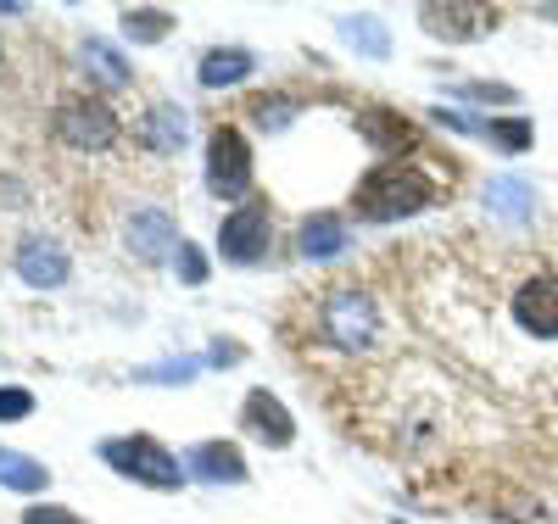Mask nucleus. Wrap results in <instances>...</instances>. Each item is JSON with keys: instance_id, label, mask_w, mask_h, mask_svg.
I'll return each instance as SVG.
<instances>
[{"instance_id": "obj_13", "label": "nucleus", "mask_w": 558, "mask_h": 524, "mask_svg": "<svg viewBox=\"0 0 558 524\" xmlns=\"http://www.w3.org/2000/svg\"><path fill=\"white\" fill-rule=\"evenodd\" d=\"M357 134L375 146L380 157H402L413 146V123L402 112H386V107H363L357 112Z\"/></svg>"}, {"instance_id": "obj_24", "label": "nucleus", "mask_w": 558, "mask_h": 524, "mask_svg": "<svg viewBox=\"0 0 558 524\" xmlns=\"http://www.w3.org/2000/svg\"><path fill=\"white\" fill-rule=\"evenodd\" d=\"M252 118H257V129H286L296 118V101L291 95H263V101H252Z\"/></svg>"}, {"instance_id": "obj_11", "label": "nucleus", "mask_w": 558, "mask_h": 524, "mask_svg": "<svg viewBox=\"0 0 558 524\" xmlns=\"http://www.w3.org/2000/svg\"><path fill=\"white\" fill-rule=\"evenodd\" d=\"M17 273L28 284H39V291H51V284L68 279V252L57 241H45V234H28V241L17 246Z\"/></svg>"}, {"instance_id": "obj_3", "label": "nucleus", "mask_w": 558, "mask_h": 524, "mask_svg": "<svg viewBox=\"0 0 558 524\" xmlns=\"http://www.w3.org/2000/svg\"><path fill=\"white\" fill-rule=\"evenodd\" d=\"M207 190L213 196H246L252 190V151H246L241 129H229V123L207 134Z\"/></svg>"}, {"instance_id": "obj_21", "label": "nucleus", "mask_w": 558, "mask_h": 524, "mask_svg": "<svg viewBox=\"0 0 558 524\" xmlns=\"http://www.w3.org/2000/svg\"><path fill=\"white\" fill-rule=\"evenodd\" d=\"M168 23H173V17H168L162 7H129V12H123V34H129V39H140V45L162 39V34H168Z\"/></svg>"}, {"instance_id": "obj_8", "label": "nucleus", "mask_w": 558, "mask_h": 524, "mask_svg": "<svg viewBox=\"0 0 558 524\" xmlns=\"http://www.w3.org/2000/svg\"><path fill=\"white\" fill-rule=\"evenodd\" d=\"M123 241H129V252H134L140 263H162L168 252L184 246V241H179V223H173L162 207H140V212L129 218V229H123Z\"/></svg>"}, {"instance_id": "obj_17", "label": "nucleus", "mask_w": 558, "mask_h": 524, "mask_svg": "<svg viewBox=\"0 0 558 524\" xmlns=\"http://www.w3.org/2000/svg\"><path fill=\"white\" fill-rule=\"evenodd\" d=\"M0 486L45 491V486H51V468H45L39 458H28V452H7V447H0Z\"/></svg>"}, {"instance_id": "obj_22", "label": "nucleus", "mask_w": 558, "mask_h": 524, "mask_svg": "<svg viewBox=\"0 0 558 524\" xmlns=\"http://www.w3.org/2000/svg\"><path fill=\"white\" fill-rule=\"evenodd\" d=\"M481 134L497 139L502 151H525L531 146V123L525 118H492V123H481Z\"/></svg>"}, {"instance_id": "obj_2", "label": "nucleus", "mask_w": 558, "mask_h": 524, "mask_svg": "<svg viewBox=\"0 0 558 524\" xmlns=\"http://www.w3.org/2000/svg\"><path fill=\"white\" fill-rule=\"evenodd\" d=\"M318 329H324V341H336L341 352H368L380 341V313H375V302H368V291L336 284L318 307Z\"/></svg>"}, {"instance_id": "obj_9", "label": "nucleus", "mask_w": 558, "mask_h": 524, "mask_svg": "<svg viewBox=\"0 0 558 524\" xmlns=\"http://www.w3.org/2000/svg\"><path fill=\"white\" fill-rule=\"evenodd\" d=\"M241 424H246V436H252V441H263V447H274V452L296 441V424H291L286 402H279V397H268V391H252V397H246V407H241Z\"/></svg>"}, {"instance_id": "obj_5", "label": "nucleus", "mask_w": 558, "mask_h": 524, "mask_svg": "<svg viewBox=\"0 0 558 524\" xmlns=\"http://www.w3.org/2000/svg\"><path fill=\"white\" fill-rule=\"evenodd\" d=\"M57 134L68 139L73 151H107L112 139H118V118H112L107 101H62Z\"/></svg>"}, {"instance_id": "obj_20", "label": "nucleus", "mask_w": 558, "mask_h": 524, "mask_svg": "<svg viewBox=\"0 0 558 524\" xmlns=\"http://www.w3.org/2000/svg\"><path fill=\"white\" fill-rule=\"evenodd\" d=\"M341 39L363 57H391V34L380 17H341Z\"/></svg>"}, {"instance_id": "obj_1", "label": "nucleus", "mask_w": 558, "mask_h": 524, "mask_svg": "<svg viewBox=\"0 0 558 524\" xmlns=\"http://www.w3.org/2000/svg\"><path fill=\"white\" fill-rule=\"evenodd\" d=\"M436 202V179L413 162H380L357 184V212L375 218V223H391V218H408L418 207Z\"/></svg>"}, {"instance_id": "obj_19", "label": "nucleus", "mask_w": 558, "mask_h": 524, "mask_svg": "<svg viewBox=\"0 0 558 524\" xmlns=\"http://www.w3.org/2000/svg\"><path fill=\"white\" fill-rule=\"evenodd\" d=\"M78 57H84V73H89V78H101L107 89H123V84L134 78V73H129V62L112 51L107 39H84V51H78Z\"/></svg>"}, {"instance_id": "obj_27", "label": "nucleus", "mask_w": 558, "mask_h": 524, "mask_svg": "<svg viewBox=\"0 0 558 524\" xmlns=\"http://www.w3.org/2000/svg\"><path fill=\"white\" fill-rule=\"evenodd\" d=\"M179 279H191V284L207 279V257H202L196 246H179Z\"/></svg>"}, {"instance_id": "obj_14", "label": "nucleus", "mask_w": 558, "mask_h": 524, "mask_svg": "<svg viewBox=\"0 0 558 524\" xmlns=\"http://www.w3.org/2000/svg\"><path fill=\"white\" fill-rule=\"evenodd\" d=\"M418 17H425V28L436 39H475L486 23H497V12H486V7H425Z\"/></svg>"}, {"instance_id": "obj_10", "label": "nucleus", "mask_w": 558, "mask_h": 524, "mask_svg": "<svg viewBox=\"0 0 558 524\" xmlns=\"http://www.w3.org/2000/svg\"><path fill=\"white\" fill-rule=\"evenodd\" d=\"M184 468L196 474V480H213V486H241L246 480V458L229 447V441H202L184 452Z\"/></svg>"}, {"instance_id": "obj_7", "label": "nucleus", "mask_w": 558, "mask_h": 524, "mask_svg": "<svg viewBox=\"0 0 558 524\" xmlns=\"http://www.w3.org/2000/svg\"><path fill=\"white\" fill-rule=\"evenodd\" d=\"M514 324L536 341H558V273H536L514 291Z\"/></svg>"}, {"instance_id": "obj_23", "label": "nucleus", "mask_w": 558, "mask_h": 524, "mask_svg": "<svg viewBox=\"0 0 558 524\" xmlns=\"http://www.w3.org/2000/svg\"><path fill=\"white\" fill-rule=\"evenodd\" d=\"M202 363L207 357H179V363H157V368H140V379L146 386H184L191 374H202Z\"/></svg>"}, {"instance_id": "obj_25", "label": "nucleus", "mask_w": 558, "mask_h": 524, "mask_svg": "<svg viewBox=\"0 0 558 524\" xmlns=\"http://www.w3.org/2000/svg\"><path fill=\"white\" fill-rule=\"evenodd\" d=\"M34 413V397L17 391V386H0V418H28Z\"/></svg>"}, {"instance_id": "obj_6", "label": "nucleus", "mask_w": 558, "mask_h": 524, "mask_svg": "<svg viewBox=\"0 0 558 524\" xmlns=\"http://www.w3.org/2000/svg\"><path fill=\"white\" fill-rule=\"evenodd\" d=\"M218 246L229 263H257L268 252V207L263 202H241L218 223Z\"/></svg>"}, {"instance_id": "obj_15", "label": "nucleus", "mask_w": 558, "mask_h": 524, "mask_svg": "<svg viewBox=\"0 0 558 524\" xmlns=\"http://www.w3.org/2000/svg\"><path fill=\"white\" fill-rule=\"evenodd\" d=\"M140 134H146V146L157 157H179L184 134H191V118H184V107H151L146 123H140Z\"/></svg>"}, {"instance_id": "obj_26", "label": "nucleus", "mask_w": 558, "mask_h": 524, "mask_svg": "<svg viewBox=\"0 0 558 524\" xmlns=\"http://www.w3.org/2000/svg\"><path fill=\"white\" fill-rule=\"evenodd\" d=\"M23 524H84L73 508H51V502H39V508H28L23 513Z\"/></svg>"}, {"instance_id": "obj_12", "label": "nucleus", "mask_w": 558, "mask_h": 524, "mask_svg": "<svg viewBox=\"0 0 558 524\" xmlns=\"http://www.w3.org/2000/svg\"><path fill=\"white\" fill-rule=\"evenodd\" d=\"M486 212L502 218V223H531V218H536V190H531V179L497 173V179L486 184Z\"/></svg>"}, {"instance_id": "obj_18", "label": "nucleus", "mask_w": 558, "mask_h": 524, "mask_svg": "<svg viewBox=\"0 0 558 524\" xmlns=\"http://www.w3.org/2000/svg\"><path fill=\"white\" fill-rule=\"evenodd\" d=\"M252 68H257V62H252V51H241V45H229V51H207V57H202V84H207V89L241 84Z\"/></svg>"}, {"instance_id": "obj_16", "label": "nucleus", "mask_w": 558, "mask_h": 524, "mask_svg": "<svg viewBox=\"0 0 558 524\" xmlns=\"http://www.w3.org/2000/svg\"><path fill=\"white\" fill-rule=\"evenodd\" d=\"M296 246H302V257H307V263L336 257V252L347 246V223H341L336 212H313V218L302 223V234H296Z\"/></svg>"}, {"instance_id": "obj_4", "label": "nucleus", "mask_w": 558, "mask_h": 524, "mask_svg": "<svg viewBox=\"0 0 558 524\" xmlns=\"http://www.w3.org/2000/svg\"><path fill=\"white\" fill-rule=\"evenodd\" d=\"M101 458L118 468V474H129V480H140V486H179L184 480V468H179V458H168L151 436H129V441H107L101 447Z\"/></svg>"}]
</instances>
